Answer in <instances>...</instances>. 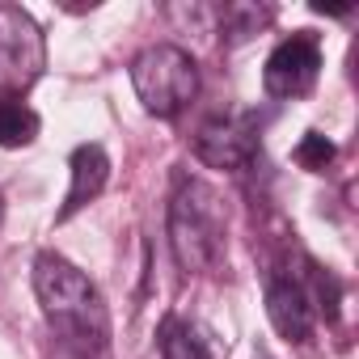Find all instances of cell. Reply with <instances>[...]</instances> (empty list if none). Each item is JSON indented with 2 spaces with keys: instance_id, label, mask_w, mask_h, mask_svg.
<instances>
[{
  "instance_id": "5b68a950",
  "label": "cell",
  "mask_w": 359,
  "mask_h": 359,
  "mask_svg": "<svg viewBox=\"0 0 359 359\" xmlns=\"http://www.w3.org/2000/svg\"><path fill=\"white\" fill-rule=\"evenodd\" d=\"M321 76V43L313 30H296L292 39H283L262 68V89L279 102H296L304 93H313Z\"/></svg>"
},
{
  "instance_id": "8992f818",
  "label": "cell",
  "mask_w": 359,
  "mask_h": 359,
  "mask_svg": "<svg viewBox=\"0 0 359 359\" xmlns=\"http://www.w3.org/2000/svg\"><path fill=\"white\" fill-rule=\"evenodd\" d=\"M266 317L275 325V334L292 346H304L317 330V304L309 296V283H300L296 275H271L266 283Z\"/></svg>"
},
{
  "instance_id": "4fadbf2b",
  "label": "cell",
  "mask_w": 359,
  "mask_h": 359,
  "mask_svg": "<svg viewBox=\"0 0 359 359\" xmlns=\"http://www.w3.org/2000/svg\"><path fill=\"white\" fill-rule=\"evenodd\" d=\"M0 224H5V195H0Z\"/></svg>"
},
{
  "instance_id": "30bf717a",
  "label": "cell",
  "mask_w": 359,
  "mask_h": 359,
  "mask_svg": "<svg viewBox=\"0 0 359 359\" xmlns=\"http://www.w3.org/2000/svg\"><path fill=\"white\" fill-rule=\"evenodd\" d=\"M212 18H216L224 43H245V39H254V34L275 18V9H271V5H224V9H216Z\"/></svg>"
},
{
  "instance_id": "8fae6325",
  "label": "cell",
  "mask_w": 359,
  "mask_h": 359,
  "mask_svg": "<svg viewBox=\"0 0 359 359\" xmlns=\"http://www.w3.org/2000/svg\"><path fill=\"white\" fill-rule=\"evenodd\" d=\"M39 135V114L22 97H0V148H30Z\"/></svg>"
},
{
  "instance_id": "277c9868",
  "label": "cell",
  "mask_w": 359,
  "mask_h": 359,
  "mask_svg": "<svg viewBox=\"0 0 359 359\" xmlns=\"http://www.w3.org/2000/svg\"><path fill=\"white\" fill-rule=\"evenodd\" d=\"M47 68L43 26L22 5H0V97H22Z\"/></svg>"
},
{
  "instance_id": "9c48e42d",
  "label": "cell",
  "mask_w": 359,
  "mask_h": 359,
  "mask_svg": "<svg viewBox=\"0 0 359 359\" xmlns=\"http://www.w3.org/2000/svg\"><path fill=\"white\" fill-rule=\"evenodd\" d=\"M161 359H220V342L199 321H165L161 330Z\"/></svg>"
},
{
  "instance_id": "52a82bcc",
  "label": "cell",
  "mask_w": 359,
  "mask_h": 359,
  "mask_svg": "<svg viewBox=\"0 0 359 359\" xmlns=\"http://www.w3.org/2000/svg\"><path fill=\"white\" fill-rule=\"evenodd\" d=\"M258 152V131L250 127V118H208L195 135V156L212 169H245Z\"/></svg>"
},
{
  "instance_id": "ba28073f",
  "label": "cell",
  "mask_w": 359,
  "mask_h": 359,
  "mask_svg": "<svg viewBox=\"0 0 359 359\" xmlns=\"http://www.w3.org/2000/svg\"><path fill=\"white\" fill-rule=\"evenodd\" d=\"M68 195H64V208H60V220H72L76 212H85L110 182V156L102 144H81L72 148V161H68Z\"/></svg>"
},
{
  "instance_id": "3957f363",
  "label": "cell",
  "mask_w": 359,
  "mask_h": 359,
  "mask_svg": "<svg viewBox=\"0 0 359 359\" xmlns=\"http://www.w3.org/2000/svg\"><path fill=\"white\" fill-rule=\"evenodd\" d=\"M131 85H135V97L144 102L148 114L177 118L199 97V64L182 47L156 43L131 60Z\"/></svg>"
},
{
  "instance_id": "7a4b0ae2",
  "label": "cell",
  "mask_w": 359,
  "mask_h": 359,
  "mask_svg": "<svg viewBox=\"0 0 359 359\" xmlns=\"http://www.w3.org/2000/svg\"><path fill=\"white\" fill-rule=\"evenodd\" d=\"M229 216L216 187L199 177H182L169 199V250L187 275H212L224 262Z\"/></svg>"
},
{
  "instance_id": "6da1fadb",
  "label": "cell",
  "mask_w": 359,
  "mask_h": 359,
  "mask_svg": "<svg viewBox=\"0 0 359 359\" xmlns=\"http://www.w3.org/2000/svg\"><path fill=\"white\" fill-rule=\"evenodd\" d=\"M34 296L43 304L47 325L60 334V342L76 355H97L110 338V313L102 292L89 283L81 266H72L64 254H39L34 258Z\"/></svg>"
},
{
  "instance_id": "7c38bea8",
  "label": "cell",
  "mask_w": 359,
  "mask_h": 359,
  "mask_svg": "<svg viewBox=\"0 0 359 359\" xmlns=\"http://www.w3.org/2000/svg\"><path fill=\"white\" fill-rule=\"evenodd\" d=\"M334 156H338V148H334L321 131H304V140H300L296 152H292V161H296L300 169H309V173H325Z\"/></svg>"
}]
</instances>
